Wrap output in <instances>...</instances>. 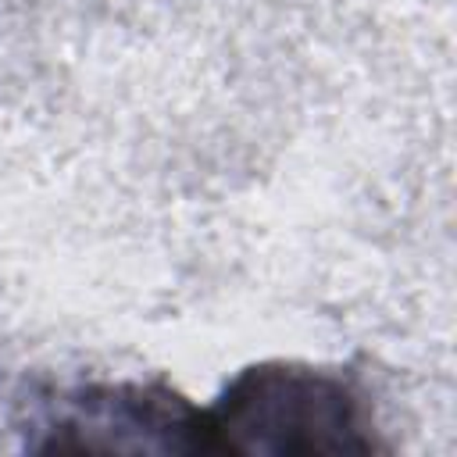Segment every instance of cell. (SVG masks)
<instances>
[{
	"label": "cell",
	"mask_w": 457,
	"mask_h": 457,
	"mask_svg": "<svg viewBox=\"0 0 457 457\" xmlns=\"http://www.w3.org/2000/svg\"><path fill=\"white\" fill-rule=\"evenodd\" d=\"M211 453L339 457L382 450L364 389L332 368L257 361L207 403Z\"/></svg>",
	"instance_id": "cell-1"
},
{
	"label": "cell",
	"mask_w": 457,
	"mask_h": 457,
	"mask_svg": "<svg viewBox=\"0 0 457 457\" xmlns=\"http://www.w3.org/2000/svg\"><path fill=\"white\" fill-rule=\"evenodd\" d=\"M14 428L36 453H211L207 407L164 382L32 386L18 400Z\"/></svg>",
	"instance_id": "cell-2"
}]
</instances>
